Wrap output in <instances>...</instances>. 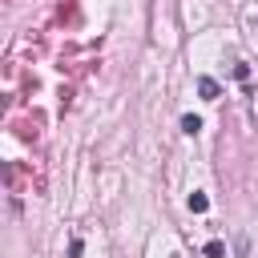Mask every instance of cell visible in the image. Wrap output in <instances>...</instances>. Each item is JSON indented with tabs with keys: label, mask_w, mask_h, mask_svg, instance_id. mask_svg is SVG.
<instances>
[{
	"label": "cell",
	"mask_w": 258,
	"mask_h": 258,
	"mask_svg": "<svg viewBox=\"0 0 258 258\" xmlns=\"http://www.w3.org/2000/svg\"><path fill=\"white\" fill-rule=\"evenodd\" d=\"M181 129H185V133H198L202 121H198V117H181Z\"/></svg>",
	"instance_id": "7a4b0ae2"
},
{
	"label": "cell",
	"mask_w": 258,
	"mask_h": 258,
	"mask_svg": "<svg viewBox=\"0 0 258 258\" xmlns=\"http://www.w3.org/2000/svg\"><path fill=\"white\" fill-rule=\"evenodd\" d=\"M246 246H250V242H246V234H238V242H234V250H238V258H246Z\"/></svg>",
	"instance_id": "5b68a950"
},
{
	"label": "cell",
	"mask_w": 258,
	"mask_h": 258,
	"mask_svg": "<svg viewBox=\"0 0 258 258\" xmlns=\"http://www.w3.org/2000/svg\"><path fill=\"white\" fill-rule=\"evenodd\" d=\"M222 254H226L222 242H210V246H206V258H222Z\"/></svg>",
	"instance_id": "277c9868"
},
{
	"label": "cell",
	"mask_w": 258,
	"mask_h": 258,
	"mask_svg": "<svg viewBox=\"0 0 258 258\" xmlns=\"http://www.w3.org/2000/svg\"><path fill=\"white\" fill-rule=\"evenodd\" d=\"M198 89H202V97H206V101H214V97H218V85H214L210 77H202V81H198Z\"/></svg>",
	"instance_id": "6da1fadb"
},
{
	"label": "cell",
	"mask_w": 258,
	"mask_h": 258,
	"mask_svg": "<svg viewBox=\"0 0 258 258\" xmlns=\"http://www.w3.org/2000/svg\"><path fill=\"white\" fill-rule=\"evenodd\" d=\"M206 206H210V202H206V198H202V194H194V198H189V210H198V214H202V210H206Z\"/></svg>",
	"instance_id": "3957f363"
}]
</instances>
